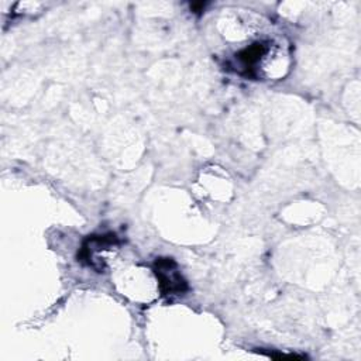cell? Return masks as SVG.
<instances>
[{"instance_id": "cell-3", "label": "cell", "mask_w": 361, "mask_h": 361, "mask_svg": "<svg viewBox=\"0 0 361 361\" xmlns=\"http://www.w3.org/2000/svg\"><path fill=\"white\" fill-rule=\"evenodd\" d=\"M271 49V42L268 41H261V42H254L240 52H237L235 59L243 69L241 72L247 76H257V69L259 62L269 54Z\"/></svg>"}, {"instance_id": "cell-1", "label": "cell", "mask_w": 361, "mask_h": 361, "mask_svg": "<svg viewBox=\"0 0 361 361\" xmlns=\"http://www.w3.org/2000/svg\"><path fill=\"white\" fill-rule=\"evenodd\" d=\"M118 245V240L114 234H97V235H89L78 254V258L92 267L97 272L106 271V257L111 248H116Z\"/></svg>"}, {"instance_id": "cell-2", "label": "cell", "mask_w": 361, "mask_h": 361, "mask_svg": "<svg viewBox=\"0 0 361 361\" xmlns=\"http://www.w3.org/2000/svg\"><path fill=\"white\" fill-rule=\"evenodd\" d=\"M152 269L158 279L159 290L162 295H183L188 290V283L172 258H157Z\"/></svg>"}]
</instances>
